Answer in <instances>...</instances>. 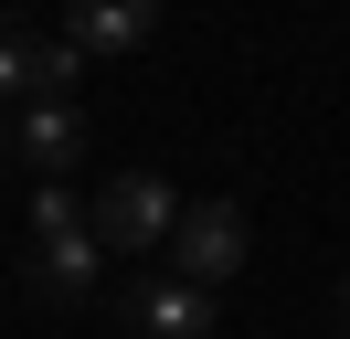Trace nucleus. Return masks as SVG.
<instances>
[{
	"instance_id": "nucleus-5",
	"label": "nucleus",
	"mask_w": 350,
	"mask_h": 339,
	"mask_svg": "<svg viewBox=\"0 0 350 339\" xmlns=\"http://www.w3.org/2000/svg\"><path fill=\"white\" fill-rule=\"evenodd\" d=\"M128 318L149 339H213V286H191V275H149V286L128 297Z\"/></svg>"
},
{
	"instance_id": "nucleus-1",
	"label": "nucleus",
	"mask_w": 350,
	"mask_h": 339,
	"mask_svg": "<svg viewBox=\"0 0 350 339\" xmlns=\"http://www.w3.org/2000/svg\"><path fill=\"white\" fill-rule=\"evenodd\" d=\"M32 233H43V244H32V297H53V308H64V297H96L107 244H96V223L75 212V191H64V180L32 191Z\"/></svg>"
},
{
	"instance_id": "nucleus-4",
	"label": "nucleus",
	"mask_w": 350,
	"mask_h": 339,
	"mask_svg": "<svg viewBox=\"0 0 350 339\" xmlns=\"http://www.w3.org/2000/svg\"><path fill=\"white\" fill-rule=\"evenodd\" d=\"M64 42L85 64H128V53L159 42V0H75V11H64Z\"/></svg>"
},
{
	"instance_id": "nucleus-7",
	"label": "nucleus",
	"mask_w": 350,
	"mask_h": 339,
	"mask_svg": "<svg viewBox=\"0 0 350 339\" xmlns=\"http://www.w3.org/2000/svg\"><path fill=\"white\" fill-rule=\"evenodd\" d=\"M32 53H43V42H32L22 21H0V96H32Z\"/></svg>"
},
{
	"instance_id": "nucleus-8",
	"label": "nucleus",
	"mask_w": 350,
	"mask_h": 339,
	"mask_svg": "<svg viewBox=\"0 0 350 339\" xmlns=\"http://www.w3.org/2000/svg\"><path fill=\"white\" fill-rule=\"evenodd\" d=\"M340 318H350V275H340Z\"/></svg>"
},
{
	"instance_id": "nucleus-10",
	"label": "nucleus",
	"mask_w": 350,
	"mask_h": 339,
	"mask_svg": "<svg viewBox=\"0 0 350 339\" xmlns=\"http://www.w3.org/2000/svg\"><path fill=\"white\" fill-rule=\"evenodd\" d=\"M340 339H350V329H340Z\"/></svg>"
},
{
	"instance_id": "nucleus-3",
	"label": "nucleus",
	"mask_w": 350,
	"mask_h": 339,
	"mask_svg": "<svg viewBox=\"0 0 350 339\" xmlns=\"http://www.w3.org/2000/svg\"><path fill=\"white\" fill-rule=\"evenodd\" d=\"M244 254H255L244 202H191V212L170 223V275H191V286H234Z\"/></svg>"
},
{
	"instance_id": "nucleus-9",
	"label": "nucleus",
	"mask_w": 350,
	"mask_h": 339,
	"mask_svg": "<svg viewBox=\"0 0 350 339\" xmlns=\"http://www.w3.org/2000/svg\"><path fill=\"white\" fill-rule=\"evenodd\" d=\"M0 148H11V127H0Z\"/></svg>"
},
{
	"instance_id": "nucleus-6",
	"label": "nucleus",
	"mask_w": 350,
	"mask_h": 339,
	"mask_svg": "<svg viewBox=\"0 0 350 339\" xmlns=\"http://www.w3.org/2000/svg\"><path fill=\"white\" fill-rule=\"evenodd\" d=\"M22 159L43 170V180H64V170L85 159V117H75V106H32L22 117Z\"/></svg>"
},
{
	"instance_id": "nucleus-2",
	"label": "nucleus",
	"mask_w": 350,
	"mask_h": 339,
	"mask_svg": "<svg viewBox=\"0 0 350 339\" xmlns=\"http://www.w3.org/2000/svg\"><path fill=\"white\" fill-rule=\"evenodd\" d=\"M180 223V191L159 180V170H117L107 191H96V244L107 254H159Z\"/></svg>"
}]
</instances>
